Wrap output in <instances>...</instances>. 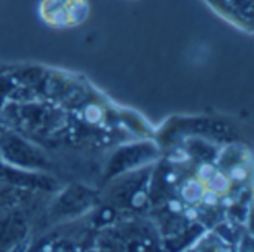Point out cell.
Instances as JSON below:
<instances>
[]
</instances>
